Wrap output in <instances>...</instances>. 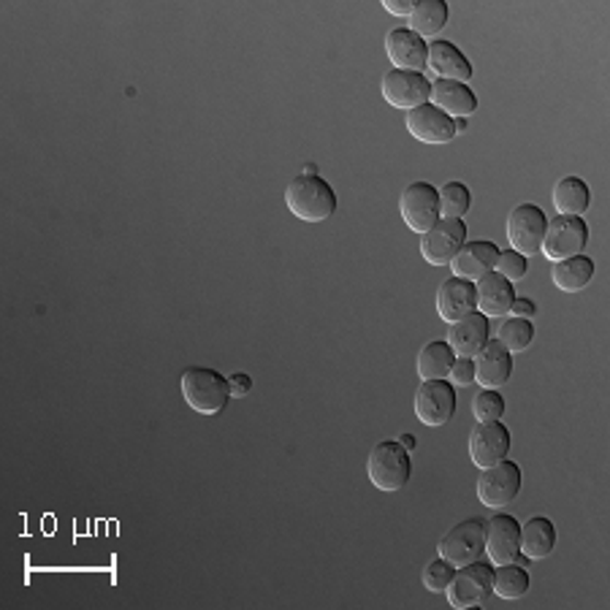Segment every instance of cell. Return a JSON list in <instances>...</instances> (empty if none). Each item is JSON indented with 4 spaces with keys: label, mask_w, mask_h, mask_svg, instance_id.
<instances>
[{
    "label": "cell",
    "mask_w": 610,
    "mask_h": 610,
    "mask_svg": "<svg viewBox=\"0 0 610 610\" xmlns=\"http://www.w3.org/2000/svg\"><path fill=\"white\" fill-rule=\"evenodd\" d=\"M285 203L304 223H324L337 212V193L318 174H298L288 183Z\"/></svg>",
    "instance_id": "1"
},
{
    "label": "cell",
    "mask_w": 610,
    "mask_h": 610,
    "mask_svg": "<svg viewBox=\"0 0 610 610\" xmlns=\"http://www.w3.org/2000/svg\"><path fill=\"white\" fill-rule=\"evenodd\" d=\"M179 388H183V397L190 410H196L199 415H220L231 399L228 377L220 375L218 369H209V366H188L183 372Z\"/></svg>",
    "instance_id": "2"
},
{
    "label": "cell",
    "mask_w": 610,
    "mask_h": 610,
    "mask_svg": "<svg viewBox=\"0 0 610 610\" xmlns=\"http://www.w3.org/2000/svg\"><path fill=\"white\" fill-rule=\"evenodd\" d=\"M366 474H369L372 485L377 491H402L412 478V459L410 450L404 448L399 439H383L375 448L369 450V459H366Z\"/></svg>",
    "instance_id": "3"
},
{
    "label": "cell",
    "mask_w": 610,
    "mask_h": 610,
    "mask_svg": "<svg viewBox=\"0 0 610 610\" xmlns=\"http://www.w3.org/2000/svg\"><path fill=\"white\" fill-rule=\"evenodd\" d=\"M445 595H448L450 606L459 610L483 606L494 595V564H485L478 559V562L465 564V567H456Z\"/></svg>",
    "instance_id": "4"
},
{
    "label": "cell",
    "mask_w": 610,
    "mask_h": 610,
    "mask_svg": "<svg viewBox=\"0 0 610 610\" xmlns=\"http://www.w3.org/2000/svg\"><path fill=\"white\" fill-rule=\"evenodd\" d=\"M586 245H589V225L584 218H548L546 239H542L540 253L551 263L564 261V258L584 256Z\"/></svg>",
    "instance_id": "5"
},
{
    "label": "cell",
    "mask_w": 610,
    "mask_h": 610,
    "mask_svg": "<svg viewBox=\"0 0 610 610\" xmlns=\"http://www.w3.org/2000/svg\"><path fill=\"white\" fill-rule=\"evenodd\" d=\"M415 415L423 426H445L454 421L456 407H459V394L450 380H421L415 388Z\"/></svg>",
    "instance_id": "6"
},
{
    "label": "cell",
    "mask_w": 610,
    "mask_h": 610,
    "mask_svg": "<svg viewBox=\"0 0 610 610\" xmlns=\"http://www.w3.org/2000/svg\"><path fill=\"white\" fill-rule=\"evenodd\" d=\"M548 218L538 203H518L507 214V242L511 250L521 253L524 258L538 256L542 239H546Z\"/></svg>",
    "instance_id": "7"
},
{
    "label": "cell",
    "mask_w": 610,
    "mask_h": 610,
    "mask_svg": "<svg viewBox=\"0 0 610 610\" xmlns=\"http://www.w3.org/2000/svg\"><path fill=\"white\" fill-rule=\"evenodd\" d=\"M521 483H524L521 467H518L516 461L502 459L500 465L480 470L478 500L483 502L485 507H491V511H500V507L511 505V502L516 500L518 491H521Z\"/></svg>",
    "instance_id": "8"
},
{
    "label": "cell",
    "mask_w": 610,
    "mask_h": 610,
    "mask_svg": "<svg viewBox=\"0 0 610 610\" xmlns=\"http://www.w3.org/2000/svg\"><path fill=\"white\" fill-rule=\"evenodd\" d=\"M480 553H485V518H465L439 540V556L448 559L454 567L478 562Z\"/></svg>",
    "instance_id": "9"
},
{
    "label": "cell",
    "mask_w": 610,
    "mask_h": 610,
    "mask_svg": "<svg viewBox=\"0 0 610 610\" xmlns=\"http://www.w3.org/2000/svg\"><path fill=\"white\" fill-rule=\"evenodd\" d=\"M399 212L407 228L415 234H426L429 228L439 223V193L432 183H412L402 190L399 199Z\"/></svg>",
    "instance_id": "10"
},
{
    "label": "cell",
    "mask_w": 610,
    "mask_h": 610,
    "mask_svg": "<svg viewBox=\"0 0 610 610\" xmlns=\"http://www.w3.org/2000/svg\"><path fill=\"white\" fill-rule=\"evenodd\" d=\"M467 225L465 220H439L434 228L421 234V256L432 267H450L456 253L465 247Z\"/></svg>",
    "instance_id": "11"
},
{
    "label": "cell",
    "mask_w": 610,
    "mask_h": 610,
    "mask_svg": "<svg viewBox=\"0 0 610 610\" xmlns=\"http://www.w3.org/2000/svg\"><path fill=\"white\" fill-rule=\"evenodd\" d=\"M380 90L386 104L404 112L418 109V106L429 104V98H432V82H429L423 73L399 71V68H394V71H388L386 77H383Z\"/></svg>",
    "instance_id": "12"
},
{
    "label": "cell",
    "mask_w": 610,
    "mask_h": 610,
    "mask_svg": "<svg viewBox=\"0 0 610 610\" xmlns=\"http://www.w3.org/2000/svg\"><path fill=\"white\" fill-rule=\"evenodd\" d=\"M511 454V429L502 421H483L470 432V459L474 467L500 465Z\"/></svg>",
    "instance_id": "13"
},
{
    "label": "cell",
    "mask_w": 610,
    "mask_h": 610,
    "mask_svg": "<svg viewBox=\"0 0 610 610\" xmlns=\"http://www.w3.org/2000/svg\"><path fill=\"white\" fill-rule=\"evenodd\" d=\"M521 553V524L507 513H496L485 521V556L494 567L516 562Z\"/></svg>",
    "instance_id": "14"
},
{
    "label": "cell",
    "mask_w": 610,
    "mask_h": 610,
    "mask_svg": "<svg viewBox=\"0 0 610 610\" xmlns=\"http://www.w3.org/2000/svg\"><path fill=\"white\" fill-rule=\"evenodd\" d=\"M407 133L418 139L421 144H448L456 136V120L439 112L434 104H423L418 109L407 112Z\"/></svg>",
    "instance_id": "15"
},
{
    "label": "cell",
    "mask_w": 610,
    "mask_h": 610,
    "mask_svg": "<svg viewBox=\"0 0 610 610\" xmlns=\"http://www.w3.org/2000/svg\"><path fill=\"white\" fill-rule=\"evenodd\" d=\"M474 383L483 388H494L500 391L513 375V353L505 350L500 339H489L485 348L474 355Z\"/></svg>",
    "instance_id": "16"
},
{
    "label": "cell",
    "mask_w": 610,
    "mask_h": 610,
    "mask_svg": "<svg viewBox=\"0 0 610 610\" xmlns=\"http://www.w3.org/2000/svg\"><path fill=\"white\" fill-rule=\"evenodd\" d=\"M386 55L399 71L423 73L429 58V42L415 36L410 27H394L386 36Z\"/></svg>",
    "instance_id": "17"
},
{
    "label": "cell",
    "mask_w": 610,
    "mask_h": 610,
    "mask_svg": "<svg viewBox=\"0 0 610 610\" xmlns=\"http://www.w3.org/2000/svg\"><path fill=\"white\" fill-rule=\"evenodd\" d=\"M478 309V293L474 282L450 277L437 288V315L445 324H459L461 318L472 315Z\"/></svg>",
    "instance_id": "18"
},
{
    "label": "cell",
    "mask_w": 610,
    "mask_h": 610,
    "mask_svg": "<svg viewBox=\"0 0 610 610\" xmlns=\"http://www.w3.org/2000/svg\"><path fill=\"white\" fill-rule=\"evenodd\" d=\"M491 339V324L483 313L474 309L472 315L461 318L459 324H450L448 339L450 350L456 353V359H474L480 350L485 348V342Z\"/></svg>",
    "instance_id": "19"
},
{
    "label": "cell",
    "mask_w": 610,
    "mask_h": 610,
    "mask_svg": "<svg viewBox=\"0 0 610 610\" xmlns=\"http://www.w3.org/2000/svg\"><path fill=\"white\" fill-rule=\"evenodd\" d=\"M426 68L434 73L437 79H445V82H461L467 84L472 79V63L465 58L456 44L443 42V38H434L429 44V58Z\"/></svg>",
    "instance_id": "20"
},
{
    "label": "cell",
    "mask_w": 610,
    "mask_h": 610,
    "mask_svg": "<svg viewBox=\"0 0 610 610\" xmlns=\"http://www.w3.org/2000/svg\"><path fill=\"white\" fill-rule=\"evenodd\" d=\"M496 258H500V247H496L494 242H465V247H461L454 261H450V269H454V277L478 282L480 277H485L489 271L496 269Z\"/></svg>",
    "instance_id": "21"
},
{
    "label": "cell",
    "mask_w": 610,
    "mask_h": 610,
    "mask_svg": "<svg viewBox=\"0 0 610 610\" xmlns=\"http://www.w3.org/2000/svg\"><path fill=\"white\" fill-rule=\"evenodd\" d=\"M429 104L437 106L439 112H445L454 120H470L478 112V95L472 93L470 84L461 82H445V79H434L432 82V98Z\"/></svg>",
    "instance_id": "22"
},
{
    "label": "cell",
    "mask_w": 610,
    "mask_h": 610,
    "mask_svg": "<svg viewBox=\"0 0 610 610\" xmlns=\"http://www.w3.org/2000/svg\"><path fill=\"white\" fill-rule=\"evenodd\" d=\"M474 293H478V313H483L489 320L511 315L516 291H513V282L505 280L500 271H489L485 277H480L474 282Z\"/></svg>",
    "instance_id": "23"
},
{
    "label": "cell",
    "mask_w": 610,
    "mask_h": 610,
    "mask_svg": "<svg viewBox=\"0 0 610 610\" xmlns=\"http://www.w3.org/2000/svg\"><path fill=\"white\" fill-rule=\"evenodd\" d=\"M556 548V527L551 518L535 516L527 524H521V553L529 562L548 559Z\"/></svg>",
    "instance_id": "24"
},
{
    "label": "cell",
    "mask_w": 610,
    "mask_h": 610,
    "mask_svg": "<svg viewBox=\"0 0 610 610\" xmlns=\"http://www.w3.org/2000/svg\"><path fill=\"white\" fill-rule=\"evenodd\" d=\"M591 203L589 185L580 177H562L553 185V209L564 218H584Z\"/></svg>",
    "instance_id": "25"
},
{
    "label": "cell",
    "mask_w": 610,
    "mask_h": 610,
    "mask_svg": "<svg viewBox=\"0 0 610 610\" xmlns=\"http://www.w3.org/2000/svg\"><path fill=\"white\" fill-rule=\"evenodd\" d=\"M591 277H595V261L589 256L564 258L551 269V282L564 293H580L584 288H589Z\"/></svg>",
    "instance_id": "26"
},
{
    "label": "cell",
    "mask_w": 610,
    "mask_h": 610,
    "mask_svg": "<svg viewBox=\"0 0 610 610\" xmlns=\"http://www.w3.org/2000/svg\"><path fill=\"white\" fill-rule=\"evenodd\" d=\"M454 361L456 353L450 350V344L445 339H432L418 353V377L421 380H448Z\"/></svg>",
    "instance_id": "27"
},
{
    "label": "cell",
    "mask_w": 610,
    "mask_h": 610,
    "mask_svg": "<svg viewBox=\"0 0 610 610\" xmlns=\"http://www.w3.org/2000/svg\"><path fill=\"white\" fill-rule=\"evenodd\" d=\"M448 14L450 9L445 0H421L407 20H410V31L426 42V38H437V33L448 25Z\"/></svg>",
    "instance_id": "28"
},
{
    "label": "cell",
    "mask_w": 610,
    "mask_h": 610,
    "mask_svg": "<svg viewBox=\"0 0 610 610\" xmlns=\"http://www.w3.org/2000/svg\"><path fill=\"white\" fill-rule=\"evenodd\" d=\"M529 591V573L524 564L507 562L494 567V595L502 600H521Z\"/></svg>",
    "instance_id": "29"
},
{
    "label": "cell",
    "mask_w": 610,
    "mask_h": 610,
    "mask_svg": "<svg viewBox=\"0 0 610 610\" xmlns=\"http://www.w3.org/2000/svg\"><path fill=\"white\" fill-rule=\"evenodd\" d=\"M437 193H439V218L443 220H461L467 212H470L472 193L467 185L445 183Z\"/></svg>",
    "instance_id": "30"
},
{
    "label": "cell",
    "mask_w": 610,
    "mask_h": 610,
    "mask_svg": "<svg viewBox=\"0 0 610 610\" xmlns=\"http://www.w3.org/2000/svg\"><path fill=\"white\" fill-rule=\"evenodd\" d=\"M496 339H500V342L505 344V350H511V353H524L535 339L532 320L527 318L505 320V324L500 326V335H496Z\"/></svg>",
    "instance_id": "31"
},
{
    "label": "cell",
    "mask_w": 610,
    "mask_h": 610,
    "mask_svg": "<svg viewBox=\"0 0 610 610\" xmlns=\"http://www.w3.org/2000/svg\"><path fill=\"white\" fill-rule=\"evenodd\" d=\"M472 415L478 423L502 421V415H505V399H502V394L494 391V388H483L480 394H474Z\"/></svg>",
    "instance_id": "32"
},
{
    "label": "cell",
    "mask_w": 610,
    "mask_h": 610,
    "mask_svg": "<svg viewBox=\"0 0 610 610\" xmlns=\"http://www.w3.org/2000/svg\"><path fill=\"white\" fill-rule=\"evenodd\" d=\"M454 573H456V567L448 562V559H443V556L432 559V562L426 564V570H423V586H426L432 595H443V591L448 589Z\"/></svg>",
    "instance_id": "33"
},
{
    "label": "cell",
    "mask_w": 610,
    "mask_h": 610,
    "mask_svg": "<svg viewBox=\"0 0 610 610\" xmlns=\"http://www.w3.org/2000/svg\"><path fill=\"white\" fill-rule=\"evenodd\" d=\"M494 271H500L505 280L518 282V280H524V277H527L529 258H524L521 253H516V250H500V258H496V269Z\"/></svg>",
    "instance_id": "34"
},
{
    "label": "cell",
    "mask_w": 610,
    "mask_h": 610,
    "mask_svg": "<svg viewBox=\"0 0 610 610\" xmlns=\"http://www.w3.org/2000/svg\"><path fill=\"white\" fill-rule=\"evenodd\" d=\"M448 380L454 383L456 388H467L474 383V361L472 359H456L454 366H450Z\"/></svg>",
    "instance_id": "35"
},
{
    "label": "cell",
    "mask_w": 610,
    "mask_h": 610,
    "mask_svg": "<svg viewBox=\"0 0 610 610\" xmlns=\"http://www.w3.org/2000/svg\"><path fill=\"white\" fill-rule=\"evenodd\" d=\"M228 388H231V397L245 399L247 394L253 391V377L245 375V372H236V375L228 377Z\"/></svg>",
    "instance_id": "36"
},
{
    "label": "cell",
    "mask_w": 610,
    "mask_h": 610,
    "mask_svg": "<svg viewBox=\"0 0 610 610\" xmlns=\"http://www.w3.org/2000/svg\"><path fill=\"white\" fill-rule=\"evenodd\" d=\"M538 313V307H535V302L532 298H513V304H511V315L513 318H527V320H532V315Z\"/></svg>",
    "instance_id": "37"
},
{
    "label": "cell",
    "mask_w": 610,
    "mask_h": 610,
    "mask_svg": "<svg viewBox=\"0 0 610 610\" xmlns=\"http://www.w3.org/2000/svg\"><path fill=\"white\" fill-rule=\"evenodd\" d=\"M415 5V0H383V9L394 16H410Z\"/></svg>",
    "instance_id": "38"
},
{
    "label": "cell",
    "mask_w": 610,
    "mask_h": 610,
    "mask_svg": "<svg viewBox=\"0 0 610 610\" xmlns=\"http://www.w3.org/2000/svg\"><path fill=\"white\" fill-rule=\"evenodd\" d=\"M399 443H402L404 448L410 450V454H412V450H415V445H418V439L412 437V434H402V437H399Z\"/></svg>",
    "instance_id": "39"
},
{
    "label": "cell",
    "mask_w": 610,
    "mask_h": 610,
    "mask_svg": "<svg viewBox=\"0 0 610 610\" xmlns=\"http://www.w3.org/2000/svg\"><path fill=\"white\" fill-rule=\"evenodd\" d=\"M467 126H470V120H465V117H461V120H456V133H465Z\"/></svg>",
    "instance_id": "40"
},
{
    "label": "cell",
    "mask_w": 610,
    "mask_h": 610,
    "mask_svg": "<svg viewBox=\"0 0 610 610\" xmlns=\"http://www.w3.org/2000/svg\"><path fill=\"white\" fill-rule=\"evenodd\" d=\"M302 174H318V166H313V163H309V166L302 168Z\"/></svg>",
    "instance_id": "41"
}]
</instances>
